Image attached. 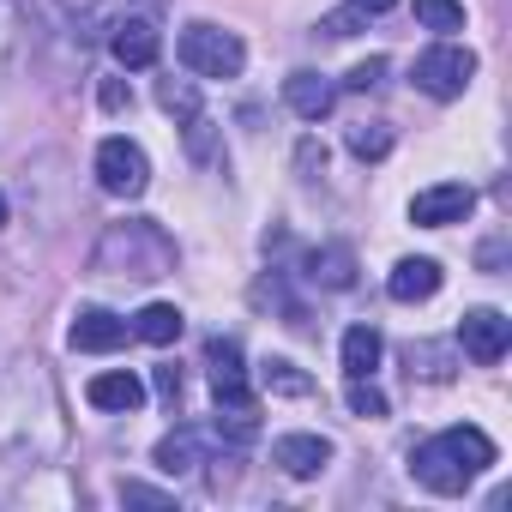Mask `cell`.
I'll list each match as a JSON object with an SVG mask.
<instances>
[{"instance_id":"obj_3","label":"cell","mask_w":512,"mask_h":512,"mask_svg":"<svg viewBox=\"0 0 512 512\" xmlns=\"http://www.w3.org/2000/svg\"><path fill=\"white\" fill-rule=\"evenodd\" d=\"M494 458H500L494 440H488L482 428L458 422V428H440L434 440H422V446L410 452V470H416V482L434 488V494H464Z\"/></svg>"},{"instance_id":"obj_25","label":"cell","mask_w":512,"mask_h":512,"mask_svg":"<svg viewBox=\"0 0 512 512\" xmlns=\"http://www.w3.org/2000/svg\"><path fill=\"white\" fill-rule=\"evenodd\" d=\"M344 404H350V416H362V422H380V416L392 410L386 392L374 386V374H368V380H350V386H344Z\"/></svg>"},{"instance_id":"obj_35","label":"cell","mask_w":512,"mask_h":512,"mask_svg":"<svg viewBox=\"0 0 512 512\" xmlns=\"http://www.w3.org/2000/svg\"><path fill=\"white\" fill-rule=\"evenodd\" d=\"M350 7H362L368 19H380V13H392V7H398V0H350Z\"/></svg>"},{"instance_id":"obj_1","label":"cell","mask_w":512,"mask_h":512,"mask_svg":"<svg viewBox=\"0 0 512 512\" xmlns=\"http://www.w3.org/2000/svg\"><path fill=\"white\" fill-rule=\"evenodd\" d=\"M67 446V410L37 356H0V452L37 464Z\"/></svg>"},{"instance_id":"obj_36","label":"cell","mask_w":512,"mask_h":512,"mask_svg":"<svg viewBox=\"0 0 512 512\" xmlns=\"http://www.w3.org/2000/svg\"><path fill=\"white\" fill-rule=\"evenodd\" d=\"M7 217H13V211H7V193H0V229H7Z\"/></svg>"},{"instance_id":"obj_22","label":"cell","mask_w":512,"mask_h":512,"mask_svg":"<svg viewBox=\"0 0 512 512\" xmlns=\"http://www.w3.org/2000/svg\"><path fill=\"white\" fill-rule=\"evenodd\" d=\"M344 145H350L356 163H380V157L392 151V127H386V121H356V127L344 133Z\"/></svg>"},{"instance_id":"obj_4","label":"cell","mask_w":512,"mask_h":512,"mask_svg":"<svg viewBox=\"0 0 512 512\" xmlns=\"http://www.w3.org/2000/svg\"><path fill=\"white\" fill-rule=\"evenodd\" d=\"M175 55H181V67L199 73V79H235V73L247 67V43H241L235 31H223V25H211V19H193V25L181 31Z\"/></svg>"},{"instance_id":"obj_34","label":"cell","mask_w":512,"mask_h":512,"mask_svg":"<svg viewBox=\"0 0 512 512\" xmlns=\"http://www.w3.org/2000/svg\"><path fill=\"white\" fill-rule=\"evenodd\" d=\"M410 362H422V374H428V380H446V374H452V368H440V350H434V344H422V350L410 344Z\"/></svg>"},{"instance_id":"obj_17","label":"cell","mask_w":512,"mask_h":512,"mask_svg":"<svg viewBox=\"0 0 512 512\" xmlns=\"http://www.w3.org/2000/svg\"><path fill=\"white\" fill-rule=\"evenodd\" d=\"M205 368H211V392H217V398H229V392H253L235 338H211V344H205Z\"/></svg>"},{"instance_id":"obj_16","label":"cell","mask_w":512,"mask_h":512,"mask_svg":"<svg viewBox=\"0 0 512 512\" xmlns=\"http://www.w3.org/2000/svg\"><path fill=\"white\" fill-rule=\"evenodd\" d=\"M253 434H260V398H253V392H229V398H217V440L247 446Z\"/></svg>"},{"instance_id":"obj_20","label":"cell","mask_w":512,"mask_h":512,"mask_svg":"<svg viewBox=\"0 0 512 512\" xmlns=\"http://www.w3.org/2000/svg\"><path fill=\"white\" fill-rule=\"evenodd\" d=\"M308 278H314L320 290H350V284H356V253H350L344 241L314 247V253H308Z\"/></svg>"},{"instance_id":"obj_5","label":"cell","mask_w":512,"mask_h":512,"mask_svg":"<svg viewBox=\"0 0 512 512\" xmlns=\"http://www.w3.org/2000/svg\"><path fill=\"white\" fill-rule=\"evenodd\" d=\"M470 79H476V55H470V49H458V43H434V49H422V55H416V91H422V97H434V103L464 97V91H470Z\"/></svg>"},{"instance_id":"obj_14","label":"cell","mask_w":512,"mask_h":512,"mask_svg":"<svg viewBox=\"0 0 512 512\" xmlns=\"http://www.w3.org/2000/svg\"><path fill=\"white\" fill-rule=\"evenodd\" d=\"M386 296L392 302H428V296H440V260H422V253H410V260H398L392 266V278H386Z\"/></svg>"},{"instance_id":"obj_13","label":"cell","mask_w":512,"mask_h":512,"mask_svg":"<svg viewBox=\"0 0 512 512\" xmlns=\"http://www.w3.org/2000/svg\"><path fill=\"white\" fill-rule=\"evenodd\" d=\"M85 398H91V410H109V416H133V410L145 404V380H139L133 368H109V374H97V380L85 386Z\"/></svg>"},{"instance_id":"obj_18","label":"cell","mask_w":512,"mask_h":512,"mask_svg":"<svg viewBox=\"0 0 512 512\" xmlns=\"http://www.w3.org/2000/svg\"><path fill=\"white\" fill-rule=\"evenodd\" d=\"M127 332H133L139 344H157V350H163V344H175V338L187 332V320H181L175 302H145V308L127 320Z\"/></svg>"},{"instance_id":"obj_31","label":"cell","mask_w":512,"mask_h":512,"mask_svg":"<svg viewBox=\"0 0 512 512\" xmlns=\"http://www.w3.org/2000/svg\"><path fill=\"white\" fill-rule=\"evenodd\" d=\"M97 103H103V109H109V115H121V109H127V103H133V91H127V85H121V79H103V85H97Z\"/></svg>"},{"instance_id":"obj_9","label":"cell","mask_w":512,"mask_h":512,"mask_svg":"<svg viewBox=\"0 0 512 512\" xmlns=\"http://www.w3.org/2000/svg\"><path fill=\"white\" fill-rule=\"evenodd\" d=\"M470 211H476V187H464V181H434V187H422L410 199V223H422V229L464 223Z\"/></svg>"},{"instance_id":"obj_29","label":"cell","mask_w":512,"mask_h":512,"mask_svg":"<svg viewBox=\"0 0 512 512\" xmlns=\"http://www.w3.org/2000/svg\"><path fill=\"white\" fill-rule=\"evenodd\" d=\"M362 25H368V13H362V7H344V13H332L320 31H326V37H356Z\"/></svg>"},{"instance_id":"obj_24","label":"cell","mask_w":512,"mask_h":512,"mask_svg":"<svg viewBox=\"0 0 512 512\" xmlns=\"http://www.w3.org/2000/svg\"><path fill=\"white\" fill-rule=\"evenodd\" d=\"M19 55H25V13H19V0H0V73Z\"/></svg>"},{"instance_id":"obj_15","label":"cell","mask_w":512,"mask_h":512,"mask_svg":"<svg viewBox=\"0 0 512 512\" xmlns=\"http://www.w3.org/2000/svg\"><path fill=\"white\" fill-rule=\"evenodd\" d=\"M151 458H157L163 476H193V470L205 464V434H199V428H169Z\"/></svg>"},{"instance_id":"obj_12","label":"cell","mask_w":512,"mask_h":512,"mask_svg":"<svg viewBox=\"0 0 512 512\" xmlns=\"http://www.w3.org/2000/svg\"><path fill=\"white\" fill-rule=\"evenodd\" d=\"M284 103H290V115H302V121H326L332 109H338V85L326 79V73H290L284 79Z\"/></svg>"},{"instance_id":"obj_26","label":"cell","mask_w":512,"mask_h":512,"mask_svg":"<svg viewBox=\"0 0 512 512\" xmlns=\"http://www.w3.org/2000/svg\"><path fill=\"white\" fill-rule=\"evenodd\" d=\"M416 19H422L428 31L452 37V31H464V0H416Z\"/></svg>"},{"instance_id":"obj_7","label":"cell","mask_w":512,"mask_h":512,"mask_svg":"<svg viewBox=\"0 0 512 512\" xmlns=\"http://www.w3.org/2000/svg\"><path fill=\"white\" fill-rule=\"evenodd\" d=\"M109 55H115V67H127V73H145V67H157V55H163V37H157L151 13H121V19L109 25Z\"/></svg>"},{"instance_id":"obj_8","label":"cell","mask_w":512,"mask_h":512,"mask_svg":"<svg viewBox=\"0 0 512 512\" xmlns=\"http://www.w3.org/2000/svg\"><path fill=\"white\" fill-rule=\"evenodd\" d=\"M458 344H464V356H470V362L494 368V362L512 350V320H506L500 308H470V314L458 320Z\"/></svg>"},{"instance_id":"obj_28","label":"cell","mask_w":512,"mask_h":512,"mask_svg":"<svg viewBox=\"0 0 512 512\" xmlns=\"http://www.w3.org/2000/svg\"><path fill=\"white\" fill-rule=\"evenodd\" d=\"M380 79H386V55H368V61H356V67L344 73L338 91H380Z\"/></svg>"},{"instance_id":"obj_30","label":"cell","mask_w":512,"mask_h":512,"mask_svg":"<svg viewBox=\"0 0 512 512\" xmlns=\"http://www.w3.org/2000/svg\"><path fill=\"white\" fill-rule=\"evenodd\" d=\"M121 500H133V506H175V494L145 488V482H121Z\"/></svg>"},{"instance_id":"obj_19","label":"cell","mask_w":512,"mask_h":512,"mask_svg":"<svg viewBox=\"0 0 512 512\" xmlns=\"http://www.w3.org/2000/svg\"><path fill=\"white\" fill-rule=\"evenodd\" d=\"M380 356H386V344H380V332L362 320V326H350L344 332V344H338V362H344V380H368L374 368H380Z\"/></svg>"},{"instance_id":"obj_6","label":"cell","mask_w":512,"mask_h":512,"mask_svg":"<svg viewBox=\"0 0 512 512\" xmlns=\"http://www.w3.org/2000/svg\"><path fill=\"white\" fill-rule=\"evenodd\" d=\"M97 187L109 193V199H139L145 187H151V157H145V145L139 139H103L97 145Z\"/></svg>"},{"instance_id":"obj_10","label":"cell","mask_w":512,"mask_h":512,"mask_svg":"<svg viewBox=\"0 0 512 512\" xmlns=\"http://www.w3.org/2000/svg\"><path fill=\"white\" fill-rule=\"evenodd\" d=\"M133 332H127V320L121 314H109V308H79L73 314V326H67V344L73 350H85V356H109V350H121Z\"/></svg>"},{"instance_id":"obj_11","label":"cell","mask_w":512,"mask_h":512,"mask_svg":"<svg viewBox=\"0 0 512 512\" xmlns=\"http://www.w3.org/2000/svg\"><path fill=\"white\" fill-rule=\"evenodd\" d=\"M272 464H278L284 476L308 482V476H320V470L332 464V440H326V434H278V440H272Z\"/></svg>"},{"instance_id":"obj_21","label":"cell","mask_w":512,"mask_h":512,"mask_svg":"<svg viewBox=\"0 0 512 512\" xmlns=\"http://www.w3.org/2000/svg\"><path fill=\"white\" fill-rule=\"evenodd\" d=\"M260 392H272V398H314V374H302L290 356H266L260 362Z\"/></svg>"},{"instance_id":"obj_27","label":"cell","mask_w":512,"mask_h":512,"mask_svg":"<svg viewBox=\"0 0 512 512\" xmlns=\"http://www.w3.org/2000/svg\"><path fill=\"white\" fill-rule=\"evenodd\" d=\"M157 103H163L175 121L199 115V91H193V79H157Z\"/></svg>"},{"instance_id":"obj_33","label":"cell","mask_w":512,"mask_h":512,"mask_svg":"<svg viewBox=\"0 0 512 512\" xmlns=\"http://www.w3.org/2000/svg\"><path fill=\"white\" fill-rule=\"evenodd\" d=\"M151 386H157V398H163V404H181V368H157V374H151Z\"/></svg>"},{"instance_id":"obj_32","label":"cell","mask_w":512,"mask_h":512,"mask_svg":"<svg viewBox=\"0 0 512 512\" xmlns=\"http://www.w3.org/2000/svg\"><path fill=\"white\" fill-rule=\"evenodd\" d=\"M296 169H302V175H314V169L326 175V145H314V139H302V145H296Z\"/></svg>"},{"instance_id":"obj_2","label":"cell","mask_w":512,"mask_h":512,"mask_svg":"<svg viewBox=\"0 0 512 512\" xmlns=\"http://www.w3.org/2000/svg\"><path fill=\"white\" fill-rule=\"evenodd\" d=\"M91 272H97V278H133V284L169 278V272H175V241H169L163 223H151V217L109 223V229L97 235Z\"/></svg>"},{"instance_id":"obj_23","label":"cell","mask_w":512,"mask_h":512,"mask_svg":"<svg viewBox=\"0 0 512 512\" xmlns=\"http://www.w3.org/2000/svg\"><path fill=\"white\" fill-rule=\"evenodd\" d=\"M181 139H187V157H193V163H223V145H217L211 115H187V121H181Z\"/></svg>"}]
</instances>
